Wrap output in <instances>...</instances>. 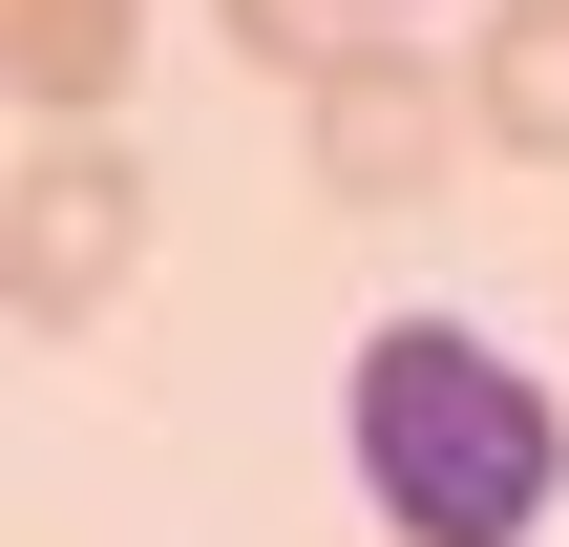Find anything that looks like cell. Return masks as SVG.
Returning a JSON list of instances; mask_svg holds the SVG:
<instances>
[{
	"instance_id": "7a4b0ae2",
	"label": "cell",
	"mask_w": 569,
	"mask_h": 547,
	"mask_svg": "<svg viewBox=\"0 0 569 547\" xmlns=\"http://www.w3.org/2000/svg\"><path fill=\"white\" fill-rule=\"evenodd\" d=\"M127 274H148V169H127L106 126H42V148L0 169V316H21V337H84Z\"/></svg>"
},
{
	"instance_id": "6da1fadb",
	"label": "cell",
	"mask_w": 569,
	"mask_h": 547,
	"mask_svg": "<svg viewBox=\"0 0 569 547\" xmlns=\"http://www.w3.org/2000/svg\"><path fill=\"white\" fill-rule=\"evenodd\" d=\"M338 464L380 547H549L569 506V401L486 337V316H380L338 358Z\"/></svg>"
},
{
	"instance_id": "52a82bcc",
	"label": "cell",
	"mask_w": 569,
	"mask_h": 547,
	"mask_svg": "<svg viewBox=\"0 0 569 547\" xmlns=\"http://www.w3.org/2000/svg\"><path fill=\"white\" fill-rule=\"evenodd\" d=\"M359 21H401V0H359Z\"/></svg>"
},
{
	"instance_id": "3957f363",
	"label": "cell",
	"mask_w": 569,
	"mask_h": 547,
	"mask_svg": "<svg viewBox=\"0 0 569 547\" xmlns=\"http://www.w3.org/2000/svg\"><path fill=\"white\" fill-rule=\"evenodd\" d=\"M296 148H317L338 211H422V190L465 169V84H443L401 21H359L338 63H296Z\"/></svg>"
},
{
	"instance_id": "8992f818",
	"label": "cell",
	"mask_w": 569,
	"mask_h": 547,
	"mask_svg": "<svg viewBox=\"0 0 569 547\" xmlns=\"http://www.w3.org/2000/svg\"><path fill=\"white\" fill-rule=\"evenodd\" d=\"M211 21H232V63H274V84H296V63H338V42H359V0H211Z\"/></svg>"
},
{
	"instance_id": "5b68a950",
	"label": "cell",
	"mask_w": 569,
	"mask_h": 547,
	"mask_svg": "<svg viewBox=\"0 0 569 547\" xmlns=\"http://www.w3.org/2000/svg\"><path fill=\"white\" fill-rule=\"evenodd\" d=\"M443 84H465V148H507V169H569V0H507V21H486Z\"/></svg>"
},
{
	"instance_id": "277c9868",
	"label": "cell",
	"mask_w": 569,
	"mask_h": 547,
	"mask_svg": "<svg viewBox=\"0 0 569 547\" xmlns=\"http://www.w3.org/2000/svg\"><path fill=\"white\" fill-rule=\"evenodd\" d=\"M148 84V0H0V105L21 126H106Z\"/></svg>"
}]
</instances>
